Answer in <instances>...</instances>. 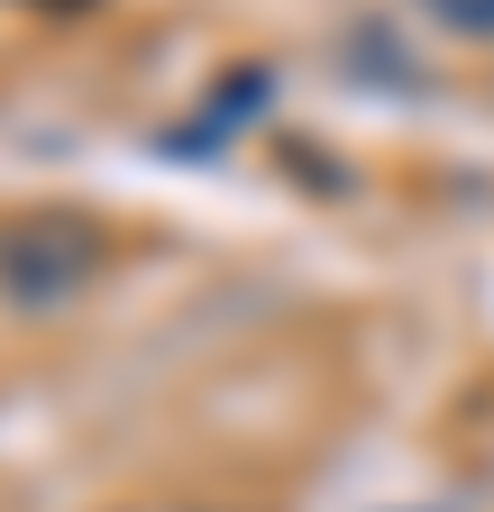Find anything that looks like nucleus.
I'll use <instances>...</instances> for the list:
<instances>
[{
  "mask_svg": "<svg viewBox=\"0 0 494 512\" xmlns=\"http://www.w3.org/2000/svg\"><path fill=\"white\" fill-rule=\"evenodd\" d=\"M101 266H110V238L83 211H10L0 220V302L19 320L74 311Z\"/></svg>",
  "mask_w": 494,
  "mask_h": 512,
  "instance_id": "f257e3e1",
  "label": "nucleus"
},
{
  "mask_svg": "<svg viewBox=\"0 0 494 512\" xmlns=\"http://www.w3.org/2000/svg\"><path fill=\"white\" fill-rule=\"evenodd\" d=\"M412 10H430L449 37H494V0H412Z\"/></svg>",
  "mask_w": 494,
  "mask_h": 512,
  "instance_id": "f03ea898",
  "label": "nucleus"
}]
</instances>
